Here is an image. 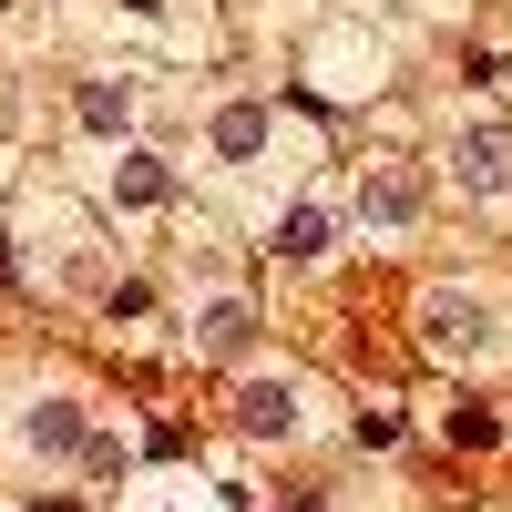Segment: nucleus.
Segmentation results:
<instances>
[{"label":"nucleus","mask_w":512,"mask_h":512,"mask_svg":"<svg viewBox=\"0 0 512 512\" xmlns=\"http://www.w3.org/2000/svg\"><path fill=\"white\" fill-rule=\"evenodd\" d=\"M236 420H246L256 441L297 431V379H246V390H236Z\"/></svg>","instance_id":"obj_5"},{"label":"nucleus","mask_w":512,"mask_h":512,"mask_svg":"<svg viewBox=\"0 0 512 512\" xmlns=\"http://www.w3.org/2000/svg\"><path fill=\"white\" fill-rule=\"evenodd\" d=\"M451 175L472 195H512V123H451Z\"/></svg>","instance_id":"obj_2"},{"label":"nucleus","mask_w":512,"mask_h":512,"mask_svg":"<svg viewBox=\"0 0 512 512\" xmlns=\"http://www.w3.org/2000/svg\"><path fill=\"white\" fill-rule=\"evenodd\" d=\"M400 441V410H359V451H390Z\"/></svg>","instance_id":"obj_12"},{"label":"nucleus","mask_w":512,"mask_h":512,"mask_svg":"<svg viewBox=\"0 0 512 512\" xmlns=\"http://www.w3.org/2000/svg\"><path fill=\"white\" fill-rule=\"evenodd\" d=\"M359 226H379V236H400L410 216H420V175H410V164H359Z\"/></svg>","instance_id":"obj_3"},{"label":"nucleus","mask_w":512,"mask_h":512,"mask_svg":"<svg viewBox=\"0 0 512 512\" xmlns=\"http://www.w3.org/2000/svg\"><path fill=\"white\" fill-rule=\"evenodd\" d=\"M246 338H256V308H246V297H205V308H195V349H205V359H236Z\"/></svg>","instance_id":"obj_6"},{"label":"nucleus","mask_w":512,"mask_h":512,"mask_svg":"<svg viewBox=\"0 0 512 512\" xmlns=\"http://www.w3.org/2000/svg\"><path fill=\"white\" fill-rule=\"evenodd\" d=\"M82 134H103V144H123V134H134V82H82Z\"/></svg>","instance_id":"obj_7"},{"label":"nucleus","mask_w":512,"mask_h":512,"mask_svg":"<svg viewBox=\"0 0 512 512\" xmlns=\"http://www.w3.org/2000/svg\"><path fill=\"white\" fill-rule=\"evenodd\" d=\"M123 11H164V0H123Z\"/></svg>","instance_id":"obj_14"},{"label":"nucleus","mask_w":512,"mask_h":512,"mask_svg":"<svg viewBox=\"0 0 512 512\" xmlns=\"http://www.w3.org/2000/svg\"><path fill=\"white\" fill-rule=\"evenodd\" d=\"M277 256H297V267L328 256V205H287V216H277Z\"/></svg>","instance_id":"obj_9"},{"label":"nucleus","mask_w":512,"mask_h":512,"mask_svg":"<svg viewBox=\"0 0 512 512\" xmlns=\"http://www.w3.org/2000/svg\"><path fill=\"white\" fill-rule=\"evenodd\" d=\"M41 512H72V502H41Z\"/></svg>","instance_id":"obj_15"},{"label":"nucleus","mask_w":512,"mask_h":512,"mask_svg":"<svg viewBox=\"0 0 512 512\" xmlns=\"http://www.w3.org/2000/svg\"><path fill=\"white\" fill-rule=\"evenodd\" d=\"M287 512H318V492H297V502H287Z\"/></svg>","instance_id":"obj_13"},{"label":"nucleus","mask_w":512,"mask_h":512,"mask_svg":"<svg viewBox=\"0 0 512 512\" xmlns=\"http://www.w3.org/2000/svg\"><path fill=\"white\" fill-rule=\"evenodd\" d=\"M441 431H451L461 451H492V441H502V420H492L482 400H451V410H441Z\"/></svg>","instance_id":"obj_11"},{"label":"nucleus","mask_w":512,"mask_h":512,"mask_svg":"<svg viewBox=\"0 0 512 512\" xmlns=\"http://www.w3.org/2000/svg\"><path fill=\"white\" fill-rule=\"evenodd\" d=\"M164 195H175V175L154 154H113V205H164Z\"/></svg>","instance_id":"obj_8"},{"label":"nucleus","mask_w":512,"mask_h":512,"mask_svg":"<svg viewBox=\"0 0 512 512\" xmlns=\"http://www.w3.org/2000/svg\"><path fill=\"white\" fill-rule=\"evenodd\" d=\"M21 441H31L41 461H72V451H93V431H82V410H72V400H31Z\"/></svg>","instance_id":"obj_4"},{"label":"nucleus","mask_w":512,"mask_h":512,"mask_svg":"<svg viewBox=\"0 0 512 512\" xmlns=\"http://www.w3.org/2000/svg\"><path fill=\"white\" fill-rule=\"evenodd\" d=\"M256 144H267V113H256V103H226V113H216V154H226V164H256Z\"/></svg>","instance_id":"obj_10"},{"label":"nucleus","mask_w":512,"mask_h":512,"mask_svg":"<svg viewBox=\"0 0 512 512\" xmlns=\"http://www.w3.org/2000/svg\"><path fill=\"white\" fill-rule=\"evenodd\" d=\"M420 349H431V359H482V349H492V308H482V297H461V287L420 297Z\"/></svg>","instance_id":"obj_1"}]
</instances>
